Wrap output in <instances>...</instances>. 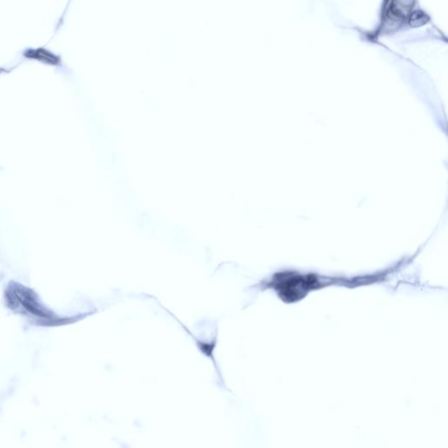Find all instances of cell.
Segmentation results:
<instances>
[{"mask_svg": "<svg viewBox=\"0 0 448 448\" xmlns=\"http://www.w3.org/2000/svg\"><path fill=\"white\" fill-rule=\"evenodd\" d=\"M427 21V16L425 13L417 11L415 13L411 14V19H410V24H411V26H419V25L426 24Z\"/></svg>", "mask_w": 448, "mask_h": 448, "instance_id": "6da1fadb", "label": "cell"}]
</instances>
